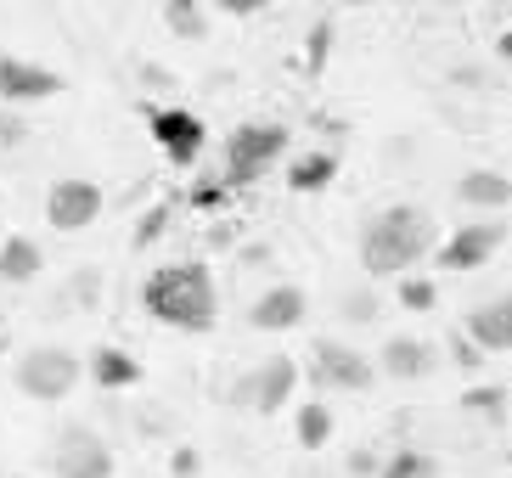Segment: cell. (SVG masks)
I'll list each match as a JSON object with an SVG mask.
<instances>
[{
  "instance_id": "6da1fadb",
  "label": "cell",
  "mask_w": 512,
  "mask_h": 478,
  "mask_svg": "<svg viewBox=\"0 0 512 478\" xmlns=\"http://www.w3.org/2000/svg\"><path fill=\"white\" fill-rule=\"evenodd\" d=\"M141 299H147V310L158 315V321H169V327H181V332H209L214 321H220L214 270L203 265V259L152 270V282H147V293H141Z\"/></svg>"
},
{
  "instance_id": "7a4b0ae2",
  "label": "cell",
  "mask_w": 512,
  "mask_h": 478,
  "mask_svg": "<svg viewBox=\"0 0 512 478\" xmlns=\"http://www.w3.org/2000/svg\"><path fill=\"white\" fill-rule=\"evenodd\" d=\"M428 248H434V220L422 209H411V203H394V209H383L366 225L361 265L372 270V276H406Z\"/></svg>"
},
{
  "instance_id": "3957f363",
  "label": "cell",
  "mask_w": 512,
  "mask_h": 478,
  "mask_svg": "<svg viewBox=\"0 0 512 478\" xmlns=\"http://www.w3.org/2000/svg\"><path fill=\"white\" fill-rule=\"evenodd\" d=\"M79 377H85V360H79L74 349H57V344H40L17 360V389L40 405L68 400V394L79 389Z\"/></svg>"
},
{
  "instance_id": "277c9868",
  "label": "cell",
  "mask_w": 512,
  "mask_h": 478,
  "mask_svg": "<svg viewBox=\"0 0 512 478\" xmlns=\"http://www.w3.org/2000/svg\"><path fill=\"white\" fill-rule=\"evenodd\" d=\"M287 147V130L282 124H242V130H231L226 141V192L231 186H254L259 175H265V164H271L276 152Z\"/></svg>"
},
{
  "instance_id": "5b68a950",
  "label": "cell",
  "mask_w": 512,
  "mask_h": 478,
  "mask_svg": "<svg viewBox=\"0 0 512 478\" xmlns=\"http://www.w3.org/2000/svg\"><path fill=\"white\" fill-rule=\"evenodd\" d=\"M96 214H102V186L96 180L68 175L46 192V220L57 231H85V225H96Z\"/></svg>"
},
{
  "instance_id": "8992f818",
  "label": "cell",
  "mask_w": 512,
  "mask_h": 478,
  "mask_svg": "<svg viewBox=\"0 0 512 478\" xmlns=\"http://www.w3.org/2000/svg\"><path fill=\"white\" fill-rule=\"evenodd\" d=\"M147 124H152V141L164 147L169 164H192L197 152H203V119L186 113V107H147Z\"/></svg>"
},
{
  "instance_id": "52a82bcc",
  "label": "cell",
  "mask_w": 512,
  "mask_h": 478,
  "mask_svg": "<svg viewBox=\"0 0 512 478\" xmlns=\"http://www.w3.org/2000/svg\"><path fill=\"white\" fill-rule=\"evenodd\" d=\"M293 389H299V360H293V355H271L265 366H254V372H248L242 400L254 405L259 417H271V411H282V405L293 400Z\"/></svg>"
},
{
  "instance_id": "ba28073f",
  "label": "cell",
  "mask_w": 512,
  "mask_h": 478,
  "mask_svg": "<svg viewBox=\"0 0 512 478\" xmlns=\"http://www.w3.org/2000/svg\"><path fill=\"white\" fill-rule=\"evenodd\" d=\"M316 377H321V383H332V389L366 394L377 383V366L361 355V349L338 344V338H321V344H316Z\"/></svg>"
},
{
  "instance_id": "9c48e42d",
  "label": "cell",
  "mask_w": 512,
  "mask_h": 478,
  "mask_svg": "<svg viewBox=\"0 0 512 478\" xmlns=\"http://www.w3.org/2000/svg\"><path fill=\"white\" fill-rule=\"evenodd\" d=\"M62 96V79L40 62H23V57H0V102L6 107H29V102H51Z\"/></svg>"
},
{
  "instance_id": "30bf717a",
  "label": "cell",
  "mask_w": 512,
  "mask_h": 478,
  "mask_svg": "<svg viewBox=\"0 0 512 478\" xmlns=\"http://www.w3.org/2000/svg\"><path fill=\"white\" fill-rule=\"evenodd\" d=\"M501 242H507V225L501 220L462 225V231L439 248V265L445 270H479V265H490V254H501Z\"/></svg>"
},
{
  "instance_id": "8fae6325",
  "label": "cell",
  "mask_w": 512,
  "mask_h": 478,
  "mask_svg": "<svg viewBox=\"0 0 512 478\" xmlns=\"http://www.w3.org/2000/svg\"><path fill=\"white\" fill-rule=\"evenodd\" d=\"M57 478H113V450H107L96 434L74 428L57 450Z\"/></svg>"
},
{
  "instance_id": "7c38bea8",
  "label": "cell",
  "mask_w": 512,
  "mask_h": 478,
  "mask_svg": "<svg viewBox=\"0 0 512 478\" xmlns=\"http://www.w3.org/2000/svg\"><path fill=\"white\" fill-rule=\"evenodd\" d=\"M467 344L479 355H507L512 349V299H490L479 310H467Z\"/></svg>"
},
{
  "instance_id": "4fadbf2b",
  "label": "cell",
  "mask_w": 512,
  "mask_h": 478,
  "mask_svg": "<svg viewBox=\"0 0 512 478\" xmlns=\"http://www.w3.org/2000/svg\"><path fill=\"white\" fill-rule=\"evenodd\" d=\"M248 321H254L259 332H287V327H299L304 321V293L293 282H282V287H271L265 299L248 310Z\"/></svg>"
},
{
  "instance_id": "5bb4252c",
  "label": "cell",
  "mask_w": 512,
  "mask_h": 478,
  "mask_svg": "<svg viewBox=\"0 0 512 478\" xmlns=\"http://www.w3.org/2000/svg\"><path fill=\"white\" fill-rule=\"evenodd\" d=\"M377 372H389V377H428L434 372V349L417 344V338H389L383 344V355H377Z\"/></svg>"
},
{
  "instance_id": "9a60e30c",
  "label": "cell",
  "mask_w": 512,
  "mask_h": 478,
  "mask_svg": "<svg viewBox=\"0 0 512 478\" xmlns=\"http://www.w3.org/2000/svg\"><path fill=\"white\" fill-rule=\"evenodd\" d=\"M40 270H46V254H40V242L34 237H6L0 242V282H40Z\"/></svg>"
},
{
  "instance_id": "2e32d148",
  "label": "cell",
  "mask_w": 512,
  "mask_h": 478,
  "mask_svg": "<svg viewBox=\"0 0 512 478\" xmlns=\"http://www.w3.org/2000/svg\"><path fill=\"white\" fill-rule=\"evenodd\" d=\"M91 383H102V389H136V383H141V360L130 355V349L102 344L91 355Z\"/></svg>"
},
{
  "instance_id": "e0dca14e",
  "label": "cell",
  "mask_w": 512,
  "mask_h": 478,
  "mask_svg": "<svg viewBox=\"0 0 512 478\" xmlns=\"http://www.w3.org/2000/svg\"><path fill=\"white\" fill-rule=\"evenodd\" d=\"M456 197L473 203V209H507L512 203V180L501 175V169H473V175H462Z\"/></svg>"
},
{
  "instance_id": "ac0fdd59",
  "label": "cell",
  "mask_w": 512,
  "mask_h": 478,
  "mask_svg": "<svg viewBox=\"0 0 512 478\" xmlns=\"http://www.w3.org/2000/svg\"><path fill=\"white\" fill-rule=\"evenodd\" d=\"M332 175H338V158H332V152H304V158H293V169H287V186H293V192H321V186H332Z\"/></svg>"
},
{
  "instance_id": "d6986e66",
  "label": "cell",
  "mask_w": 512,
  "mask_h": 478,
  "mask_svg": "<svg viewBox=\"0 0 512 478\" xmlns=\"http://www.w3.org/2000/svg\"><path fill=\"white\" fill-rule=\"evenodd\" d=\"M164 23H169V34H175V40H203V34H209V17H203V6H197V0H169Z\"/></svg>"
},
{
  "instance_id": "ffe728a7",
  "label": "cell",
  "mask_w": 512,
  "mask_h": 478,
  "mask_svg": "<svg viewBox=\"0 0 512 478\" xmlns=\"http://www.w3.org/2000/svg\"><path fill=\"white\" fill-rule=\"evenodd\" d=\"M293 434H299V445H304V450H321V445L332 439V411L310 400V405L299 411V422H293Z\"/></svg>"
},
{
  "instance_id": "44dd1931",
  "label": "cell",
  "mask_w": 512,
  "mask_h": 478,
  "mask_svg": "<svg viewBox=\"0 0 512 478\" xmlns=\"http://www.w3.org/2000/svg\"><path fill=\"white\" fill-rule=\"evenodd\" d=\"M462 405L473 417H490V422H507V383H479V389H467Z\"/></svg>"
},
{
  "instance_id": "7402d4cb",
  "label": "cell",
  "mask_w": 512,
  "mask_h": 478,
  "mask_svg": "<svg viewBox=\"0 0 512 478\" xmlns=\"http://www.w3.org/2000/svg\"><path fill=\"white\" fill-rule=\"evenodd\" d=\"M377 478H434V456H422V450H400L389 462L377 467Z\"/></svg>"
},
{
  "instance_id": "603a6c76",
  "label": "cell",
  "mask_w": 512,
  "mask_h": 478,
  "mask_svg": "<svg viewBox=\"0 0 512 478\" xmlns=\"http://www.w3.org/2000/svg\"><path fill=\"white\" fill-rule=\"evenodd\" d=\"M400 304H406V310H434L439 304V287L434 282H417V276H406V282H400Z\"/></svg>"
},
{
  "instance_id": "cb8c5ba5",
  "label": "cell",
  "mask_w": 512,
  "mask_h": 478,
  "mask_svg": "<svg viewBox=\"0 0 512 478\" xmlns=\"http://www.w3.org/2000/svg\"><path fill=\"white\" fill-rule=\"evenodd\" d=\"M169 214H175L169 203H158V209L141 214V225H136V248H152V242L164 237V231H169Z\"/></svg>"
},
{
  "instance_id": "d4e9b609",
  "label": "cell",
  "mask_w": 512,
  "mask_h": 478,
  "mask_svg": "<svg viewBox=\"0 0 512 478\" xmlns=\"http://www.w3.org/2000/svg\"><path fill=\"white\" fill-rule=\"evenodd\" d=\"M226 180H220V175H197V186H192V203H197V209H220V203H226Z\"/></svg>"
},
{
  "instance_id": "484cf974",
  "label": "cell",
  "mask_w": 512,
  "mask_h": 478,
  "mask_svg": "<svg viewBox=\"0 0 512 478\" xmlns=\"http://www.w3.org/2000/svg\"><path fill=\"white\" fill-rule=\"evenodd\" d=\"M327 45H332V23L321 17L316 34H310V51H304V57H310V74H321V62H327Z\"/></svg>"
},
{
  "instance_id": "4316f807",
  "label": "cell",
  "mask_w": 512,
  "mask_h": 478,
  "mask_svg": "<svg viewBox=\"0 0 512 478\" xmlns=\"http://www.w3.org/2000/svg\"><path fill=\"white\" fill-rule=\"evenodd\" d=\"M23 135H29V124L17 119V113H6V107H0V152H6V147H17Z\"/></svg>"
},
{
  "instance_id": "83f0119b",
  "label": "cell",
  "mask_w": 512,
  "mask_h": 478,
  "mask_svg": "<svg viewBox=\"0 0 512 478\" xmlns=\"http://www.w3.org/2000/svg\"><path fill=\"white\" fill-rule=\"evenodd\" d=\"M372 310H377L372 293H349L344 299V315H355V321H372Z\"/></svg>"
},
{
  "instance_id": "f1b7e54d",
  "label": "cell",
  "mask_w": 512,
  "mask_h": 478,
  "mask_svg": "<svg viewBox=\"0 0 512 478\" xmlns=\"http://www.w3.org/2000/svg\"><path fill=\"white\" fill-rule=\"evenodd\" d=\"M220 12H231V17H248V12H265V0H220Z\"/></svg>"
},
{
  "instance_id": "f546056e",
  "label": "cell",
  "mask_w": 512,
  "mask_h": 478,
  "mask_svg": "<svg viewBox=\"0 0 512 478\" xmlns=\"http://www.w3.org/2000/svg\"><path fill=\"white\" fill-rule=\"evenodd\" d=\"M175 473H181V478H192V473H197V450H192V445L175 450Z\"/></svg>"
},
{
  "instance_id": "4dcf8cb0",
  "label": "cell",
  "mask_w": 512,
  "mask_h": 478,
  "mask_svg": "<svg viewBox=\"0 0 512 478\" xmlns=\"http://www.w3.org/2000/svg\"><path fill=\"white\" fill-rule=\"evenodd\" d=\"M349 467H355V473H372L377 456H372V450H355V456H349Z\"/></svg>"
},
{
  "instance_id": "1f68e13d",
  "label": "cell",
  "mask_w": 512,
  "mask_h": 478,
  "mask_svg": "<svg viewBox=\"0 0 512 478\" xmlns=\"http://www.w3.org/2000/svg\"><path fill=\"white\" fill-rule=\"evenodd\" d=\"M6 344H12V332H6V315H0V355H6Z\"/></svg>"
}]
</instances>
